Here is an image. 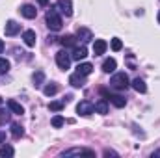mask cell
<instances>
[{"instance_id": "obj_1", "label": "cell", "mask_w": 160, "mask_h": 158, "mask_svg": "<svg viewBox=\"0 0 160 158\" xmlns=\"http://www.w3.org/2000/svg\"><path fill=\"white\" fill-rule=\"evenodd\" d=\"M45 22H47V26H48L50 32H60V30H62V24H63V22H62V17H60L56 6H52V7L47 11V15H45Z\"/></svg>"}, {"instance_id": "obj_2", "label": "cell", "mask_w": 160, "mask_h": 158, "mask_svg": "<svg viewBox=\"0 0 160 158\" xmlns=\"http://www.w3.org/2000/svg\"><path fill=\"white\" fill-rule=\"evenodd\" d=\"M128 86H130V80H128V77H127L125 73H116V75L110 78V87H114V89H118V91L127 89Z\"/></svg>"}, {"instance_id": "obj_3", "label": "cell", "mask_w": 160, "mask_h": 158, "mask_svg": "<svg viewBox=\"0 0 160 158\" xmlns=\"http://www.w3.org/2000/svg\"><path fill=\"white\" fill-rule=\"evenodd\" d=\"M62 158H69V156H95V151L91 149H86V147H73L69 151H63L60 153Z\"/></svg>"}, {"instance_id": "obj_4", "label": "cell", "mask_w": 160, "mask_h": 158, "mask_svg": "<svg viewBox=\"0 0 160 158\" xmlns=\"http://www.w3.org/2000/svg\"><path fill=\"white\" fill-rule=\"evenodd\" d=\"M56 63H58L60 69L67 71V69L71 67V54H69L67 50H60V52H56Z\"/></svg>"}, {"instance_id": "obj_5", "label": "cell", "mask_w": 160, "mask_h": 158, "mask_svg": "<svg viewBox=\"0 0 160 158\" xmlns=\"http://www.w3.org/2000/svg\"><path fill=\"white\" fill-rule=\"evenodd\" d=\"M95 112V106L89 102V101H80L78 104H77V114L82 116V117H88V116H91Z\"/></svg>"}, {"instance_id": "obj_6", "label": "cell", "mask_w": 160, "mask_h": 158, "mask_svg": "<svg viewBox=\"0 0 160 158\" xmlns=\"http://www.w3.org/2000/svg\"><path fill=\"white\" fill-rule=\"evenodd\" d=\"M56 7H58L65 17H71V15H73V2H71V0H58Z\"/></svg>"}, {"instance_id": "obj_7", "label": "cell", "mask_w": 160, "mask_h": 158, "mask_svg": "<svg viewBox=\"0 0 160 158\" xmlns=\"http://www.w3.org/2000/svg\"><path fill=\"white\" fill-rule=\"evenodd\" d=\"M21 15H22L24 19H36L38 9H36V6H32V4H24V6L21 7Z\"/></svg>"}, {"instance_id": "obj_8", "label": "cell", "mask_w": 160, "mask_h": 158, "mask_svg": "<svg viewBox=\"0 0 160 158\" xmlns=\"http://www.w3.org/2000/svg\"><path fill=\"white\" fill-rule=\"evenodd\" d=\"M4 32H6V36H17L19 32H21V24H17L15 21H8L6 22V26H4Z\"/></svg>"}, {"instance_id": "obj_9", "label": "cell", "mask_w": 160, "mask_h": 158, "mask_svg": "<svg viewBox=\"0 0 160 158\" xmlns=\"http://www.w3.org/2000/svg\"><path fill=\"white\" fill-rule=\"evenodd\" d=\"M86 56H88V48L84 45L82 47H75L73 52H71V60H77V62H82Z\"/></svg>"}, {"instance_id": "obj_10", "label": "cell", "mask_w": 160, "mask_h": 158, "mask_svg": "<svg viewBox=\"0 0 160 158\" xmlns=\"http://www.w3.org/2000/svg\"><path fill=\"white\" fill-rule=\"evenodd\" d=\"M106 48H108V43H106L104 39H95V43H93V54H95V56L104 54Z\"/></svg>"}, {"instance_id": "obj_11", "label": "cell", "mask_w": 160, "mask_h": 158, "mask_svg": "<svg viewBox=\"0 0 160 158\" xmlns=\"http://www.w3.org/2000/svg\"><path fill=\"white\" fill-rule=\"evenodd\" d=\"M36 32L34 30H24L22 32V41H24V45L26 47H36Z\"/></svg>"}, {"instance_id": "obj_12", "label": "cell", "mask_w": 160, "mask_h": 158, "mask_svg": "<svg viewBox=\"0 0 160 158\" xmlns=\"http://www.w3.org/2000/svg\"><path fill=\"white\" fill-rule=\"evenodd\" d=\"M84 78H86V77H82L80 73H73V75L69 77V84H71L73 87H82V86L86 84V80Z\"/></svg>"}, {"instance_id": "obj_13", "label": "cell", "mask_w": 160, "mask_h": 158, "mask_svg": "<svg viewBox=\"0 0 160 158\" xmlns=\"http://www.w3.org/2000/svg\"><path fill=\"white\" fill-rule=\"evenodd\" d=\"M93 106H95V112H97V114H101V116H106V114H108V101H106V99L97 101Z\"/></svg>"}, {"instance_id": "obj_14", "label": "cell", "mask_w": 160, "mask_h": 158, "mask_svg": "<svg viewBox=\"0 0 160 158\" xmlns=\"http://www.w3.org/2000/svg\"><path fill=\"white\" fill-rule=\"evenodd\" d=\"M77 39H80L82 43H88V41L93 39V34H91V30H88V28H78V32H77Z\"/></svg>"}, {"instance_id": "obj_15", "label": "cell", "mask_w": 160, "mask_h": 158, "mask_svg": "<svg viewBox=\"0 0 160 158\" xmlns=\"http://www.w3.org/2000/svg\"><path fill=\"white\" fill-rule=\"evenodd\" d=\"M116 67H118V62H116L114 58H106V60L102 62V71H104V73H114Z\"/></svg>"}, {"instance_id": "obj_16", "label": "cell", "mask_w": 160, "mask_h": 158, "mask_svg": "<svg viewBox=\"0 0 160 158\" xmlns=\"http://www.w3.org/2000/svg\"><path fill=\"white\" fill-rule=\"evenodd\" d=\"M8 108H9L13 114H17V116H22V114H24V108H22L17 101H13V99H9V101H8Z\"/></svg>"}, {"instance_id": "obj_17", "label": "cell", "mask_w": 160, "mask_h": 158, "mask_svg": "<svg viewBox=\"0 0 160 158\" xmlns=\"http://www.w3.org/2000/svg\"><path fill=\"white\" fill-rule=\"evenodd\" d=\"M91 71H93V65H91V63H88V62L78 63V67H77V73H80L82 77H88V75H91Z\"/></svg>"}, {"instance_id": "obj_18", "label": "cell", "mask_w": 160, "mask_h": 158, "mask_svg": "<svg viewBox=\"0 0 160 158\" xmlns=\"http://www.w3.org/2000/svg\"><path fill=\"white\" fill-rule=\"evenodd\" d=\"M108 99H110V102H112L116 108H123V106L127 104V99L121 97V95H108Z\"/></svg>"}, {"instance_id": "obj_19", "label": "cell", "mask_w": 160, "mask_h": 158, "mask_svg": "<svg viewBox=\"0 0 160 158\" xmlns=\"http://www.w3.org/2000/svg\"><path fill=\"white\" fill-rule=\"evenodd\" d=\"M11 136H13L15 140L22 138V136H24V128H22L19 123H13V125H11Z\"/></svg>"}, {"instance_id": "obj_20", "label": "cell", "mask_w": 160, "mask_h": 158, "mask_svg": "<svg viewBox=\"0 0 160 158\" xmlns=\"http://www.w3.org/2000/svg\"><path fill=\"white\" fill-rule=\"evenodd\" d=\"M132 87L138 91V93H145L147 91V86H145V82L142 78H134L132 80Z\"/></svg>"}, {"instance_id": "obj_21", "label": "cell", "mask_w": 160, "mask_h": 158, "mask_svg": "<svg viewBox=\"0 0 160 158\" xmlns=\"http://www.w3.org/2000/svg\"><path fill=\"white\" fill-rule=\"evenodd\" d=\"M43 93H45L47 97H52V95H56V93H58V84H54V82L47 84V86L43 87Z\"/></svg>"}, {"instance_id": "obj_22", "label": "cell", "mask_w": 160, "mask_h": 158, "mask_svg": "<svg viewBox=\"0 0 160 158\" xmlns=\"http://www.w3.org/2000/svg\"><path fill=\"white\" fill-rule=\"evenodd\" d=\"M15 155V149L11 145H0V156L6 158V156H13Z\"/></svg>"}, {"instance_id": "obj_23", "label": "cell", "mask_w": 160, "mask_h": 158, "mask_svg": "<svg viewBox=\"0 0 160 158\" xmlns=\"http://www.w3.org/2000/svg\"><path fill=\"white\" fill-rule=\"evenodd\" d=\"M32 80H34V86H36V87L43 86V82H45V73H43V71H36L34 77H32Z\"/></svg>"}, {"instance_id": "obj_24", "label": "cell", "mask_w": 160, "mask_h": 158, "mask_svg": "<svg viewBox=\"0 0 160 158\" xmlns=\"http://www.w3.org/2000/svg\"><path fill=\"white\" fill-rule=\"evenodd\" d=\"M60 43H62L65 48H67V47H75V45H77V37H75V36H63V37L60 39Z\"/></svg>"}, {"instance_id": "obj_25", "label": "cell", "mask_w": 160, "mask_h": 158, "mask_svg": "<svg viewBox=\"0 0 160 158\" xmlns=\"http://www.w3.org/2000/svg\"><path fill=\"white\" fill-rule=\"evenodd\" d=\"M63 106H65L63 101H52V102L48 104V110H50V112H62Z\"/></svg>"}, {"instance_id": "obj_26", "label": "cell", "mask_w": 160, "mask_h": 158, "mask_svg": "<svg viewBox=\"0 0 160 158\" xmlns=\"http://www.w3.org/2000/svg\"><path fill=\"white\" fill-rule=\"evenodd\" d=\"M8 71H9V60L0 58V75H6Z\"/></svg>"}, {"instance_id": "obj_27", "label": "cell", "mask_w": 160, "mask_h": 158, "mask_svg": "<svg viewBox=\"0 0 160 158\" xmlns=\"http://www.w3.org/2000/svg\"><path fill=\"white\" fill-rule=\"evenodd\" d=\"M110 47H112V50H114V52H119L121 48H123V43H121L119 37H114L112 43H110Z\"/></svg>"}, {"instance_id": "obj_28", "label": "cell", "mask_w": 160, "mask_h": 158, "mask_svg": "<svg viewBox=\"0 0 160 158\" xmlns=\"http://www.w3.org/2000/svg\"><path fill=\"white\" fill-rule=\"evenodd\" d=\"M50 123H52V126H54V128H60V126H63V123H65V119L62 117V116H54Z\"/></svg>"}, {"instance_id": "obj_29", "label": "cell", "mask_w": 160, "mask_h": 158, "mask_svg": "<svg viewBox=\"0 0 160 158\" xmlns=\"http://www.w3.org/2000/svg\"><path fill=\"white\" fill-rule=\"evenodd\" d=\"M8 119H9V114H8V112H2V110H0V123H6Z\"/></svg>"}, {"instance_id": "obj_30", "label": "cell", "mask_w": 160, "mask_h": 158, "mask_svg": "<svg viewBox=\"0 0 160 158\" xmlns=\"http://www.w3.org/2000/svg\"><path fill=\"white\" fill-rule=\"evenodd\" d=\"M104 156H119L116 151H112V149H104V153H102Z\"/></svg>"}, {"instance_id": "obj_31", "label": "cell", "mask_w": 160, "mask_h": 158, "mask_svg": "<svg viewBox=\"0 0 160 158\" xmlns=\"http://www.w3.org/2000/svg\"><path fill=\"white\" fill-rule=\"evenodd\" d=\"M38 4H39L41 7H45V6H48V0H38Z\"/></svg>"}, {"instance_id": "obj_32", "label": "cell", "mask_w": 160, "mask_h": 158, "mask_svg": "<svg viewBox=\"0 0 160 158\" xmlns=\"http://www.w3.org/2000/svg\"><path fill=\"white\" fill-rule=\"evenodd\" d=\"M4 141H6V134H4V132H2V130H0V145H2V143H4Z\"/></svg>"}, {"instance_id": "obj_33", "label": "cell", "mask_w": 160, "mask_h": 158, "mask_svg": "<svg viewBox=\"0 0 160 158\" xmlns=\"http://www.w3.org/2000/svg\"><path fill=\"white\" fill-rule=\"evenodd\" d=\"M2 50H4V41L0 39V54H2Z\"/></svg>"}, {"instance_id": "obj_34", "label": "cell", "mask_w": 160, "mask_h": 158, "mask_svg": "<svg viewBox=\"0 0 160 158\" xmlns=\"http://www.w3.org/2000/svg\"><path fill=\"white\" fill-rule=\"evenodd\" d=\"M158 24H160V11H158Z\"/></svg>"}]
</instances>
